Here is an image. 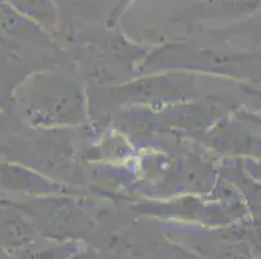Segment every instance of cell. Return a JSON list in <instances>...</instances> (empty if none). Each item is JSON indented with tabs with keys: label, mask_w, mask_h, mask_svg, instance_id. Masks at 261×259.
I'll return each instance as SVG.
<instances>
[{
	"label": "cell",
	"mask_w": 261,
	"mask_h": 259,
	"mask_svg": "<svg viewBox=\"0 0 261 259\" xmlns=\"http://www.w3.org/2000/svg\"><path fill=\"white\" fill-rule=\"evenodd\" d=\"M261 7V0H205L200 9L207 13L247 14Z\"/></svg>",
	"instance_id": "6da1fadb"
}]
</instances>
